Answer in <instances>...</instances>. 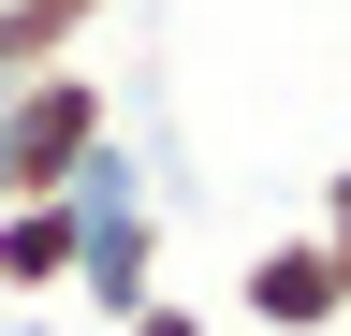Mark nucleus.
I'll return each mask as SVG.
<instances>
[{
	"mask_svg": "<svg viewBox=\"0 0 351 336\" xmlns=\"http://www.w3.org/2000/svg\"><path fill=\"white\" fill-rule=\"evenodd\" d=\"M103 146H117V88H103L88 59H73V73H29V88H0V190H15V205H59Z\"/></svg>",
	"mask_w": 351,
	"mask_h": 336,
	"instance_id": "obj_1",
	"label": "nucleus"
},
{
	"mask_svg": "<svg viewBox=\"0 0 351 336\" xmlns=\"http://www.w3.org/2000/svg\"><path fill=\"white\" fill-rule=\"evenodd\" d=\"M234 322L249 336H337L351 322V263L322 234H278V248H249V278H234Z\"/></svg>",
	"mask_w": 351,
	"mask_h": 336,
	"instance_id": "obj_2",
	"label": "nucleus"
},
{
	"mask_svg": "<svg viewBox=\"0 0 351 336\" xmlns=\"http://www.w3.org/2000/svg\"><path fill=\"white\" fill-rule=\"evenodd\" d=\"M103 15H117V0H0V88H29V73H73Z\"/></svg>",
	"mask_w": 351,
	"mask_h": 336,
	"instance_id": "obj_3",
	"label": "nucleus"
},
{
	"mask_svg": "<svg viewBox=\"0 0 351 336\" xmlns=\"http://www.w3.org/2000/svg\"><path fill=\"white\" fill-rule=\"evenodd\" d=\"M73 292V205H0V307Z\"/></svg>",
	"mask_w": 351,
	"mask_h": 336,
	"instance_id": "obj_4",
	"label": "nucleus"
},
{
	"mask_svg": "<svg viewBox=\"0 0 351 336\" xmlns=\"http://www.w3.org/2000/svg\"><path fill=\"white\" fill-rule=\"evenodd\" d=\"M117 336H205V307H191V292H147V307H132Z\"/></svg>",
	"mask_w": 351,
	"mask_h": 336,
	"instance_id": "obj_5",
	"label": "nucleus"
},
{
	"mask_svg": "<svg viewBox=\"0 0 351 336\" xmlns=\"http://www.w3.org/2000/svg\"><path fill=\"white\" fill-rule=\"evenodd\" d=\"M307 234H322V248H337V263H351V161H337V176H322V205H307Z\"/></svg>",
	"mask_w": 351,
	"mask_h": 336,
	"instance_id": "obj_6",
	"label": "nucleus"
},
{
	"mask_svg": "<svg viewBox=\"0 0 351 336\" xmlns=\"http://www.w3.org/2000/svg\"><path fill=\"white\" fill-rule=\"evenodd\" d=\"M0 336H44V322H29V307H0Z\"/></svg>",
	"mask_w": 351,
	"mask_h": 336,
	"instance_id": "obj_7",
	"label": "nucleus"
},
{
	"mask_svg": "<svg viewBox=\"0 0 351 336\" xmlns=\"http://www.w3.org/2000/svg\"><path fill=\"white\" fill-rule=\"evenodd\" d=\"M0 205H15V190H0Z\"/></svg>",
	"mask_w": 351,
	"mask_h": 336,
	"instance_id": "obj_8",
	"label": "nucleus"
}]
</instances>
